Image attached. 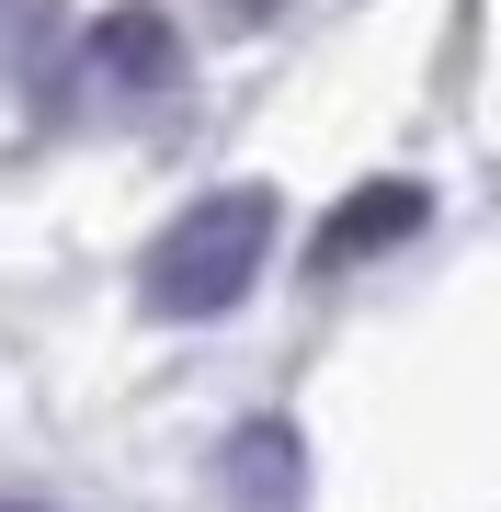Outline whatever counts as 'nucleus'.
Wrapping results in <instances>:
<instances>
[{
    "label": "nucleus",
    "instance_id": "nucleus-7",
    "mask_svg": "<svg viewBox=\"0 0 501 512\" xmlns=\"http://www.w3.org/2000/svg\"><path fill=\"white\" fill-rule=\"evenodd\" d=\"M0 512H57V501H23V490H0Z\"/></svg>",
    "mask_w": 501,
    "mask_h": 512
},
{
    "label": "nucleus",
    "instance_id": "nucleus-6",
    "mask_svg": "<svg viewBox=\"0 0 501 512\" xmlns=\"http://www.w3.org/2000/svg\"><path fill=\"white\" fill-rule=\"evenodd\" d=\"M217 12H240V23H262V12H285V0H217Z\"/></svg>",
    "mask_w": 501,
    "mask_h": 512
},
{
    "label": "nucleus",
    "instance_id": "nucleus-1",
    "mask_svg": "<svg viewBox=\"0 0 501 512\" xmlns=\"http://www.w3.org/2000/svg\"><path fill=\"white\" fill-rule=\"evenodd\" d=\"M262 251H274V194H262V183L194 194L183 217L149 239V308H160V319H228V308L251 296Z\"/></svg>",
    "mask_w": 501,
    "mask_h": 512
},
{
    "label": "nucleus",
    "instance_id": "nucleus-3",
    "mask_svg": "<svg viewBox=\"0 0 501 512\" xmlns=\"http://www.w3.org/2000/svg\"><path fill=\"white\" fill-rule=\"evenodd\" d=\"M433 217V194L422 183H365V194H342L331 217H319V239H308V262L319 274H353V262H376V251H399L410 228Z\"/></svg>",
    "mask_w": 501,
    "mask_h": 512
},
{
    "label": "nucleus",
    "instance_id": "nucleus-5",
    "mask_svg": "<svg viewBox=\"0 0 501 512\" xmlns=\"http://www.w3.org/2000/svg\"><path fill=\"white\" fill-rule=\"evenodd\" d=\"M23 12H35V0H0V69L23 57Z\"/></svg>",
    "mask_w": 501,
    "mask_h": 512
},
{
    "label": "nucleus",
    "instance_id": "nucleus-4",
    "mask_svg": "<svg viewBox=\"0 0 501 512\" xmlns=\"http://www.w3.org/2000/svg\"><path fill=\"white\" fill-rule=\"evenodd\" d=\"M217 478H228L240 512H297V501H308V444H297V421H240Z\"/></svg>",
    "mask_w": 501,
    "mask_h": 512
},
{
    "label": "nucleus",
    "instance_id": "nucleus-2",
    "mask_svg": "<svg viewBox=\"0 0 501 512\" xmlns=\"http://www.w3.org/2000/svg\"><path fill=\"white\" fill-rule=\"evenodd\" d=\"M80 69L114 103H149V92L183 80V35H171L160 0H114V12H92V35H80Z\"/></svg>",
    "mask_w": 501,
    "mask_h": 512
}]
</instances>
